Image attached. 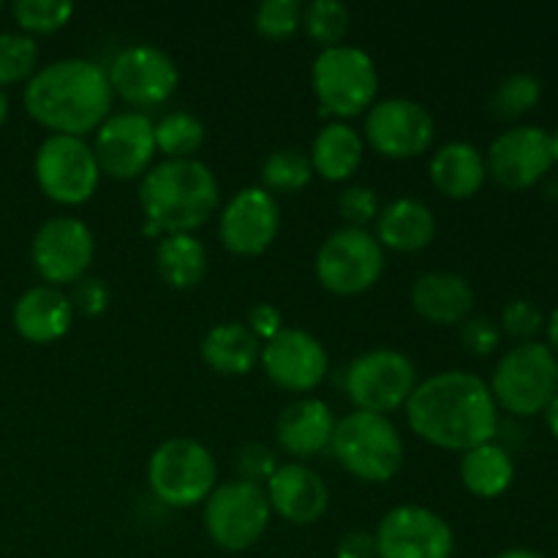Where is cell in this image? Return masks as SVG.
I'll list each match as a JSON object with an SVG mask.
<instances>
[{
	"instance_id": "cell-34",
	"label": "cell",
	"mask_w": 558,
	"mask_h": 558,
	"mask_svg": "<svg viewBox=\"0 0 558 558\" xmlns=\"http://www.w3.org/2000/svg\"><path fill=\"white\" fill-rule=\"evenodd\" d=\"M349 20L352 14L341 0H314L303 9L305 33L325 47H336L347 36Z\"/></svg>"
},
{
	"instance_id": "cell-4",
	"label": "cell",
	"mask_w": 558,
	"mask_h": 558,
	"mask_svg": "<svg viewBox=\"0 0 558 558\" xmlns=\"http://www.w3.org/2000/svg\"><path fill=\"white\" fill-rule=\"evenodd\" d=\"M332 456L365 483H387L403 463V439L387 414L354 409L332 428Z\"/></svg>"
},
{
	"instance_id": "cell-25",
	"label": "cell",
	"mask_w": 558,
	"mask_h": 558,
	"mask_svg": "<svg viewBox=\"0 0 558 558\" xmlns=\"http://www.w3.org/2000/svg\"><path fill=\"white\" fill-rule=\"evenodd\" d=\"M488 178L483 153L469 142H450L430 158V180L450 199H469Z\"/></svg>"
},
{
	"instance_id": "cell-11",
	"label": "cell",
	"mask_w": 558,
	"mask_h": 558,
	"mask_svg": "<svg viewBox=\"0 0 558 558\" xmlns=\"http://www.w3.org/2000/svg\"><path fill=\"white\" fill-rule=\"evenodd\" d=\"M96 153L82 136L52 134L36 150V180L49 199L60 205H82L98 189Z\"/></svg>"
},
{
	"instance_id": "cell-37",
	"label": "cell",
	"mask_w": 558,
	"mask_h": 558,
	"mask_svg": "<svg viewBox=\"0 0 558 558\" xmlns=\"http://www.w3.org/2000/svg\"><path fill=\"white\" fill-rule=\"evenodd\" d=\"M543 311H539L537 303H532V300H510V303L505 305V311H501V330L521 343L534 341V336L543 330Z\"/></svg>"
},
{
	"instance_id": "cell-30",
	"label": "cell",
	"mask_w": 558,
	"mask_h": 558,
	"mask_svg": "<svg viewBox=\"0 0 558 558\" xmlns=\"http://www.w3.org/2000/svg\"><path fill=\"white\" fill-rule=\"evenodd\" d=\"M539 96H543V85L537 76L515 71L496 85V90L490 93L488 109L496 120H518L537 107Z\"/></svg>"
},
{
	"instance_id": "cell-17",
	"label": "cell",
	"mask_w": 558,
	"mask_h": 558,
	"mask_svg": "<svg viewBox=\"0 0 558 558\" xmlns=\"http://www.w3.org/2000/svg\"><path fill=\"white\" fill-rule=\"evenodd\" d=\"M488 174L510 191L537 185L554 167L550 131L539 125H515L499 134L485 158Z\"/></svg>"
},
{
	"instance_id": "cell-41",
	"label": "cell",
	"mask_w": 558,
	"mask_h": 558,
	"mask_svg": "<svg viewBox=\"0 0 558 558\" xmlns=\"http://www.w3.org/2000/svg\"><path fill=\"white\" fill-rule=\"evenodd\" d=\"M71 305L74 311L85 316H98L107 311L109 305V289L107 283L98 281V278H80V283L74 287V294H71Z\"/></svg>"
},
{
	"instance_id": "cell-32",
	"label": "cell",
	"mask_w": 558,
	"mask_h": 558,
	"mask_svg": "<svg viewBox=\"0 0 558 558\" xmlns=\"http://www.w3.org/2000/svg\"><path fill=\"white\" fill-rule=\"evenodd\" d=\"M314 178V167L305 153L283 147V150L270 153L262 163V180L270 191H300Z\"/></svg>"
},
{
	"instance_id": "cell-46",
	"label": "cell",
	"mask_w": 558,
	"mask_h": 558,
	"mask_svg": "<svg viewBox=\"0 0 558 558\" xmlns=\"http://www.w3.org/2000/svg\"><path fill=\"white\" fill-rule=\"evenodd\" d=\"M494 558H545V556L537 554V550H529V548H510V550H501V554Z\"/></svg>"
},
{
	"instance_id": "cell-33",
	"label": "cell",
	"mask_w": 558,
	"mask_h": 558,
	"mask_svg": "<svg viewBox=\"0 0 558 558\" xmlns=\"http://www.w3.org/2000/svg\"><path fill=\"white\" fill-rule=\"evenodd\" d=\"M38 44L27 33H0V87L36 74Z\"/></svg>"
},
{
	"instance_id": "cell-18",
	"label": "cell",
	"mask_w": 558,
	"mask_h": 558,
	"mask_svg": "<svg viewBox=\"0 0 558 558\" xmlns=\"http://www.w3.org/2000/svg\"><path fill=\"white\" fill-rule=\"evenodd\" d=\"M278 227H281V210L276 196L259 185H248L227 202L218 221V234L232 254L256 256L270 248Z\"/></svg>"
},
{
	"instance_id": "cell-7",
	"label": "cell",
	"mask_w": 558,
	"mask_h": 558,
	"mask_svg": "<svg viewBox=\"0 0 558 558\" xmlns=\"http://www.w3.org/2000/svg\"><path fill=\"white\" fill-rule=\"evenodd\" d=\"M218 469L210 450L189 436L169 439L147 463V483L156 499L169 507H194L216 488Z\"/></svg>"
},
{
	"instance_id": "cell-1",
	"label": "cell",
	"mask_w": 558,
	"mask_h": 558,
	"mask_svg": "<svg viewBox=\"0 0 558 558\" xmlns=\"http://www.w3.org/2000/svg\"><path fill=\"white\" fill-rule=\"evenodd\" d=\"M407 417L420 439L441 450H474L494 441L499 428L490 387L466 371H441L414 387Z\"/></svg>"
},
{
	"instance_id": "cell-43",
	"label": "cell",
	"mask_w": 558,
	"mask_h": 558,
	"mask_svg": "<svg viewBox=\"0 0 558 558\" xmlns=\"http://www.w3.org/2000/svg\"><path fill=\"white\" fill-rule=\"evenodd\" d=\"M338 558H376V543L374 534L368 532H349L343 534L341 543H338L336 550Z\"/></svg>"
},
{
	"instance_id": "cell-6",
	"label": "cell",
	"mask_w": 558,
	"mask_h": 558,
	"mask_svg": "<svg viewBox=\"0 0 558 558\" xmlns=\"http://www.w3.org/2000/svg\"><path fill=\"white\" fill-rule=\"evenodd\" d=\"M311 85L325 112L352 118L374 104L376 90H379V71L365 49L336 44L316 54Z\"/></svg>"
},
{
	"instance_id": "cell-47",
	"label": "cell",
	"mask_w": 558,
	"mask_h": 558,
	"mask_svg": "<svg viewBox=\"0 0 558 558\" xmlns=\"http://www.w3.org/2000/svg\"><path fill=\"white\" fill-rule=\"evenodd\" d=\"M5 114H9V96H5V90L0 87V125H3Z\"/></svg>"
},
{
	"instance_id": "cell-40",
	"label": "cell",
	"mask_w": 558,
	"mask_h": 558,
	"mask_svg": "<svg viewBox=\"0 0 558 558\" xmlns=\"http://www.w3.org/2000/svg\"><path fill=\"white\" fill-rule=\"evenodd\" d=\"M499 327L494 325L490 319H485V316H474V319H466L461 327V341L463 347L469 349L472 354H490L496 347H499Z\"/></svg>"
},
{
	"instance_id": "cell-45",
	"label": "cell",
	"mask_w": 558,
	"mask_h": 558,
	"mask_svg": "<svg viewBox=\"0 0 558 558\" xmlns=\"http://www.w3.org/2000/svg\"><path fill=\"white\" fill-rule=\"evenodd\" d=\"M545 330H548V347H550V352L558 354V308L554 311V314H550L548 327H545Z\"/></svg>"
},
{
	"instance_id": "cell-28",
	"label": "cell",
	"mask_w": 558,
	"mask_h": 558,
	"mask_svg": "<svg viewBox=\"0 0 558 558\" xmlns=\"http://www.w3.org/2000/svg\"><path fill=\"white\" fill-rule=\"evenodd\" d=\"M512 477H515V463L501 445L488 441L463 452L461 480L469 494L480 499H496L510 488Z\"/></svg>"
},
{
	"instance_id": "cell-15",
	"label": "cell",
	"mask_w": 558,
	"mask_h": 558,
	"mask_svg": "<svg viewBox=\"0 0 558 558\" xmlns=\"http://www.w3.org/2000/svg\"><path fill=\"white\" fill-rule=\"evenodd\" d=\"M96 161L114 180H134L147 172L156 156V123L142 112H120L96 131Z\"/></svg>"
},
{
	"instance_id": "cell-39",
	"label": "cell",
	"mask_w": 558,
	"mask_h": 558,
	"mask_svg": "<svg viewBox=\"0 0 558 558\" xmlns=\"http://www.w3.org/2000/svg\"><path fill=\"white\" fill-rule=\"evenodd\" d=\"M338 213L349 227L365 229V223L379 218V196L368 185H349L338 199Z\"/></svg>"
},
{
	"instance_id": "cell-9",
	"label": "cell",
	"mask_w": 558,
	"mask_h": 558,
	"mask_svg": "<svg viewBox=\"0 0 558 558\" xmlns=\"http://www.w3.org/2000/svg\"><path fill=\"white\" fill-rule=\"evenodd\" d=\"M417 387L414 363L398 349H371L349 363L343 390L363 412L387 414L403 407Z\"/></svg>"
},
{
	"instance_id": "cell-22",
	"label": "cell",
	"mask_w": 558,
	"mask_h": 558,
	"mask_svg": "<svg viewBox=\"0 0 558 558\" xmlns=\"http://www.w3.org/2000/svg\"><path fill=\"white\" fill-rule=\"evenodd\" d=\"M332 428H336V417L325 401L300 398L278 414L276 439L289 456L308 458L330 447Z\"/></svg>"
},
{
	"instance_id": "cell-23",
	"label": "cell",
	"mask_w": 558,
	"mask_h": 558,
	"mask_svg": "<svg viewBox=\"0 0 558 558\" xmlns=\"http://www.w3.org/2000/svg\"><path fill=\"white\" fill-rule=\"evenodd\" d=\"M74 322V305L58 287H33L16 300L14 327L33 343H52L69 332Z\"/></svg>"
},
{
	"instance_id": "cell-36",
	"label": "cell",
	"mask_w": 558,
	"mask_h": 558,
	"mask_svg": "<svg viewBox=\"0 0 558 558\" xmlns=\"http://www.w3.org/2000/svg\"><path fill=\"white\" fill-rule=\"evenodd\" d=\"M300 22H303V5L298 0H265L254 14L256 31L270 38L292 36Z\"/></svg>"
},
{
	"instance_id": "cell-35",
	"label": "cell",
	"mask_w": 558,
	"mask_h": 558,
	"mask_svg": "<svg viewBox=\"0 0 558 558\" xmlns=\"http://www.w3.org/2000/svg\"><path fill=\"white\" fill-rule=\"evenodd\" d=\"M11 11L27 33H52L71 20L74 3L69 0H16Z\"/></svg>"
},
{
	"instance_id": "cell-12",
	"label": "cell",
	"mask_w": 558,
	"mask_h": 558,
	"mask_svg": "<svg viewBox=\"0 0 558 558\" xmlns=\"http://www.w3.org/2000/svg\"><path fill=\"white\" fill-rule=\"evenodd\" d=\"M376 558H452L450 523L420 505H401L381 518L374 534Z\"/></svg>"
},
{
	"instance_id": "cell-44",
	"label": "cell",
	"mask_w": 558,
	"mask_h": 558,
	"mask_svg": "<svg viewBox=\"0 0 558 558\" xmlns=\"http://www.w3.org/2000/svg\"><path fill=\"white\" fill-rule=\"evenodd\" d=\"M545 423H548V430L554 434V439L558 441V396L550 401V407L545 409Z\"/></svg>"
},
{
	"instance_id": "cell-3",
	"label": "cell",
	"mask_w": 558,
	"mask_h": 558,
	"mask_svg": "<svg viewBox=\"0 0 558 558\" xmlns=\"http://www.w3.org/2000/svg\"><path fill=\"white\" fill-rule=\"evenodd\" d=\"M221 189L207 163L196 158H167L142 178L140 205L145 234H180L202 227L216 213Z\"/></svg>"
},
{
	"instance_id": "cell-8",
	"label": "cell",
	"mask_w": 558,
	"mask_h": 558,
	"mask_svg": "<svg viewBox=\"0 0 558 558\" xmlns=\"http://www.w3.org/2000/svg\"><path fill=\"white\" fill-rule=\"evenodd\" d=\"M270 501L262 485L232 480L213 488L205 499L207 537L229 554L256 545L270 523Z\"/></svg>"
},
{
	"instance_id": "cell-5",
	"label": "cell",
	"mask_w": 558,
	"mask_h": 558,
	"mask_svg": "<svg viewBox=\"0 0 558 558\" xmlns=\"http://www.w3.org/2000/svg\"><path fill=\"white\" fill-rule=\"evenodd\" d=\"M490 396L518 417L545 412L558 396V357L545 343H518L496 365Z\"/></svg>"
},
{
	"instance_id": "cell-27",
	"label": "cell",
	"mask_w": 558,
	"mask_h": 558,
	"mask_svg": "<svg viewBox=\"0 0 558 558\" xmlns=\"http://www.w3.org/2000/svg\"><path fill=\"white\" fill-rule=\"evenodd\" d=\"M363 136L343 120L327 123L325 129L316 134L314 147H311V167L327 180H347L357 172L360 161H363Z\"/></svg>"
},
{
	"instance_id": "cell-31",
	"label": "cell",
	"mask_w": 558,
	"mask_h": 558,
	"mask_svg": "<svg viewBox=\"0 0 558 558\" xmlns=\"http://www.w3.org/2000/svg\"><path fill=\"white\" fill-rule=\"evenodd\" d=\"M205 142V125L191 112H169L156 123V150L167 158H191Z\"/></svg>"
},
{
	"instance_id": "cell-29",
	"label": "cell",
	"mask_w": 558,
	"mask_h": 558,
	"mask_svg": "<svg viewBox=\"0 0 558 558\" xmlns=\"http://www.w3.org/2000/svg\"><path fill=\"white\" fill-rule=\"evenodd\" d=\"M156 267L174 289H191L205 278L207 251L191 232L163 234L156 248Z\"/></svg>"
},
{
	"instance_id": "cell-48",
	"label": "cell",
	"mask_w": 558,
	"mask_h": 558,
	"mask_svg": "<svg viewBox=\"0 0 558 558\" xmlns=\"http://www.w3.org/2000/svg\"><path fill=\"white\" fill-rule=\"evenodd\" d=\"M550 150H554V163H558V129L550 131Z\"/></svg>"
},
{
	"instance_id": "cell-10",
	"label": "cell",
	"mask_w": 558,
	"mask_h": 558,
	"mask_svg": "<svg viewBox=\"0 0 558 558\" xmlns=\"http://www.w3.org/2000/svg\"><path fill=\"white\" fill-rule=\"evenodd\" d=\"M385 270V248L368 229L343 227L322 243L316 278L336 294L368 292Z\"/></svg>"
},
{
	"instance_id": "cell-14",
	"label": "cell",
	"mask_w": 558,
	"mask_h": 558,
	"mask_svg": "<svg viewBox=\"0 0 558 558\" xmlns=\"http://www.w3.org/2000/svg\"><path fill=\"white\" fill-rule=\"evenodd\" d=\"M93 232L82 218L54 216L38 227L31 256L47 283L80 281L93 262Z\"/></svg>"
},
{
	"instance_id": "cell-20",
	"label": "cell",
	"mask_w": 558,
	"mask_h": 558,
	"mask_svg": "<svg viewBox=\"0 0 558 558\" xmlns=\"http://www.w3.org/2000/svg\"><path fill=\"white\" fill-rule=\"evenodd\" d=\"M265 494L270 501V510H276L283 521L298 523V526L316 523L330 505V490H327L325 480L303 463L278 466L276 474L267 480Z\"/></svg>"
},
{
	"instance_id": "cell-38",
	"label": "cell",
	"mask_w": 558,
	"mask_h": 558,
	"mask_svg": "<svg viewBox=\"0 0 558 558\" xmlns=\"http://www.w3.org/2000/svg\"><path fill=\"white\" fill-rule=\"evenodd\" d=\"M234 466H238L240 480L262 485L276 474L278 461H276V452H272L270 447L259 445V441H248V445L240 447L238 456H234Z\"/></svg>"
},
{
	"instance_id": "cell-24",
	"label": "cell",
	"mask_w": 558,
	"mask_h": 558,
	"mask_svg": "<svg viewBox=\"0 0 558 558\" xmlns=\"http://www.w3.org/2000/svg\"><path fill=\"white\" fill-rule=\"evenodd\" d=\"M376 234L381 248L392 251H420L430 245L436 234V216L425 202L414 196H401L390 202L376 218Z\"/></svg>"
},
{
	"instance_id": "cell-42",
	"label": "cell",
	"mask_w": 558,
	"mask_h": 558,
	"mask_svg": "<svg viewBox=\"0 0 558 558\" xmlns=\"http://www.w3.org/2000/svg\"><path fill=\"white\" fill-rule=\"evenodd\" d=\"M248 330L254 332L259 341H270L278 332L283 330V316L276 305L270 303H256L254 308L248 311Z\"/></svg>"
},
{
	"instance_id": "cell-26",
	"label": "cell",
	"mask_w": 558,
	"mask_h": 558,
	"mask_svg": "<svg viewBox=\"0 0 558 558\" xmlns=\"http://www.w3.org/2000/svg\"><path fill=\"white\" fill-rule=\"evenodd\" d=\"M262 341L240 322L216 325L202 341V360L223 376H243L259 363Z\"/></svg>"
},
{
	"instance_id": "cell-13",
	"label": "cell",
	"mask_w": 558,
	"mask_h": 558,
	"mask_svg": "<svg viewBox=\"0 0 558 558\" xmlns=\"http://www.w3.org/2000/svg\"><path fill=\"white\" fill-rule=\"evenodd\" d=\"M107 76L112 93H118L129 104H136V107L163 104L180 82V71L172 54L167 49L156 47V44H131V47H125L112 60Z\"/></svg>"
},
{
	"instance_id": "cell-2",
	"label": "cell",
	"mask_w": 558,
	"mask_h": 558,
	"mask_svg": "<svg viewBox=\"0 0 558 558\" xmlns=\"http://www.w3.org/2000/svg\"><path fill=\"white\" fill-rule=\"evenodd\" d=\"M112 96L101 65L85 58H63L27 80L25 109L54 134L82 136L107 120Z\"/></svg>"
},
{
	"instance_id": "cell-16",
	"label": "cell",
	"mask_w": 558,
	"mask_h": 558,
	"mask_svg": "<svg viewBox=\"0 0 558 558\" xmlns=\"http://www.w3.org/2000/svg\"><path fill=\"white\" fill-rule=\"evenodd\" d=\"M436 123L428 109L414 98H385L374 104L365 118V136L371 145L390 158H414L434 142Z\"/></svg>"
},
{
	"instance_id": "cell-19",
	"label": "cell",
	"mask_w": 558,
	"mask_h": 558,
	"mask_svg": "<svg viewBox=\"0 0 558 558\" xmlns=\"http://www.w3.org/2000/svg\"><path fill=\"white\" fill-rule=\"evenodd\" d=\"M265 374L289 392H308L327 374V352L316 336L303 327H283L262 347Z\"/></svg>"
},
{
	"instance_id": "cell-21",
	"label": "cell",
	"mask_w": 558,
	"mask_h": 558,
	"mask_svg": "<svg viewBox=\"0 0 558 558\" xmlns=\"http://www.w3.org/2000/svg\"><path fill=\"white\" fill-rule=\"evenodd\" d=\"M412 305L434 325H463L474 305L472 283L461 272H423L412 283Z\"/></svg>"
}]
</instances>
